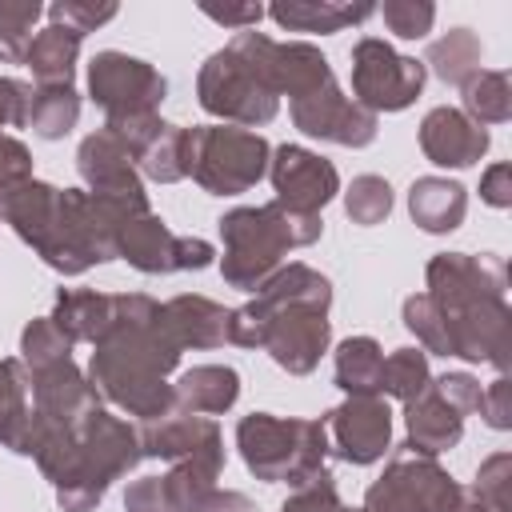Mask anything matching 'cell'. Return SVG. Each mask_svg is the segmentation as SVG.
<instances>
[{
    "label": "cell",
    "mask_w": 512,
    "mask_h": 512,
    "mask_svg": "<svg viewBox=\"0 0 512 512\" xmlns=\"http://www.w3.org/2000/svg\"><path fill=\"white\" fill-rule=\"evenodd\" d=\"M88 92L104 108V116H140V112H160L168 96V80L148 64L128 52L104 48L88 64Z\"/></svg>",
    "instance_id": "cell-12"
},
{
    "label": "cell",
    "mask_w": 512,
    "mask_h": 512,
    "mask_svg": "<svg viewBox=\"0 0 512 512\" xmlns=\"http://www.w3.org/2000/svg\"><path fill=\"white\" fill-rule=\"evenodd\" d=\"M112 16H116V4L112 0H104V4H92V0H56L48 8V20L60 24V28H68V32H76V36L96 32Z\"/></svg>",
    "instance_id": "cell-43"
},
{
    "label": "cell",
    "mask_w": 512,
    "mask_h": 512,
    "mask_svg": "<svg viewBox=\"0 0 512 512\" xmlns=\"http://www.w3.org/2000/svg\"><path fill=\"white\" fill-rule=\"evenodd\" d=\"M480 60H484V44L472 28H452L444 32L440 40L428 44V68L444 80V84H464L472 72H480Z\"/></svg>",
    "instance_id": "cell-33"
},
{
    "label": "cell",
    "mask_w": 512,
    "mask_h": 512,
    "mask_svg": "<svg viewBox=\"0 0 512 512\" xmlns=\"http://www.w3.org/2000/svg\"><path fill=\"white\" fill-rule=\"evenodd\" d=\"M480 200L492 208H512V164H492L480 176Z\"/></svg>",
    "instance_id": "cell-50"
},
{
    "label": "cell",
    "mask_w": 512,
    "mask_h": 512,
    "mask_svg": "<svg viewBox=\"0 0 512 512\" xmlns=\"http://www.w3.org/2000/svg\"><path fill=\"white\" fill-rule=\"evenodd\" d=\"M60 360H72V340L56 328L52 316L28 320V328L20 332V364L40 372V368H52Z\"/></svg>",
    "instance_id": "cell-38"
},
{
    "label": "cell",
    "mask_w": 512,
    "mask_h": 512,
    "mask_svg": "<svg viewBox=\"0 0 512 512\" xmlns=\"http://www.w3.org/2000/svg\"><path fill=\"white\" fill-rule=\"evenodd\" d=\"M80 120V92L72 84H40L32 88V108H28V128L40 140H60L76 128Z\"/></svg>",
    "instance_id": "cell-32"
},
{
    "label": "cell",
    "mask_w": 512,
    "mask_h": 512,
    "mask_svg": "<svg viewBox=\"0 0 512 512\" xmlns=\"http://www.w3.org/2000/svg\"><path fill=\"white\" fill-rule=\"evenodd\" d=\"M448 512H492V508H488V504H480L468 488H460V496L452 500V508H448Z\"/></svg>",
    "instance_id": "cell-52"
},
{
    "label": "cell",
    "mask_w": 512,
    "mask_h": 512,
    "mask_svg": "<svg viewBox=\"0 0 512 512\" xmlns=\"http://www.w3.org/2000/svg\"><path fill=\"white\" fill-rule=\"evenodd\" d=\"M76 168H80V176H84V184H88L92 196L116 200V204H148V192L140 184V172H136L132 152L108 128H96L92 136L80 140Z\"/></svg>",
    "instance_id": "cell-17"
},
{
    "label": "cell",
    "mask_w": 512,
    "mask_h": 512,
    "mask_svg": "<svg viewBox=\"0 0 512 512\" xmlns=\"http://www.w3.org/2000/svg\"><path fill=\"white\" fill-rule=\"evenodd\" d=\"M80 40L76 32L60 28V24H48L32 36L28 44V56L24 64L32 68V76L40 84H72V72H76V56H80Z\"/></svg>",
    "instance_id": "cell-29"
},
{
    "label": "cell",
    "mask_w": 512,
    "mask_h": 512,
    "mask_svg": "<svg viewBox=\"0 0 512 512\" xmlns=\"http://www.w3.org/2000/svg\"><path fill=\"white\" fill-rule=\"evenodd\" d=\"M32 180V152L16 136H0V196Z\"/></svg>",
    "instance_id": "cell-45"
},
{
    "label": "cell",
    "mask_w": 512,
    "mask_h": 512,
    "mask_svg": "<svg viewBox=\"0 0 512 512\" xmlns=\"http://www.w3.org/2000/svg\"><path fill=\"white\" fill-rule=\"evenodd\" d=\"M272 36L264 32H236L220 52H212L196 76L200 108L232 120L236 128L268 124L280 112V96L272 84Z\"/></svg>",
    "instance_id": "cell-4"
},
{
    "label": "cell",
    "mask_w": 512,
    "mask_h": 512,
    "mask_svg": "<svg viewBox=\"0 0 512 512\" xmlns=\"http://www.w3.org/2000/svg\"><path fill=\"white\" fill-rule=\"evenodd\" d=\"M408 212L432 236L452 232V228H460V220L468 212V188L448 176H420L408 188Z\"/></svg>",
    "instance_id": "cell-27"
},
{
    "label": "cell",
    "mask_w": 512,
    "mask_h": 512,
    "mask_svg": "<svg viewBox=\"0 0 512 512\" xmlns=\"http://www.w3.org/2000/svg\"><path fill=\"white\" fill-rule=\"evenodd\" d=\"M456 496L460 484L436 464V456H420L400 444L384 476L368 484L364 512H448Z\"/></svg>",
    "instance_id": "cell-9"
},
{
    "label": "cell",
    "mask_w": 512,
    "mask_h": 512,
    "mask_svg": "<svg viewBox=\"0 0 512 512\" xmlns=\"http://www.w3.org/2000/svg\"><path fill=\"white\" fill-rule=\"evenodd\" d=\"M160 316L172 332V340L184 348H220L228 344V308L208 300V296H172L168 304H160Z\"/></svg>",
    "instance_id": "cell-22"
},
{
    "label": "cell",
    "mask_w": 512,
    "mask_h": 512,
    "mask_svg": "<svg viewBox=\"0 0 512 512\" xmlns=\"http://www.w3.org/2000/svg\"><path fill=\"white\" fill-rule=\"evenodd\" d=\"M444 316H448L452 356L472 364H492L496 372L512 364V316L504 300H488V304L444 312Z\"/></svg>",
    "instance_id": "cell-18"
},
{
    "label": "cell",
    "mask_w": 512,
    "mask_h": 512,
    "mask_svg": "<svg viewBox=\"0 0 512 512\" xmlns=\"http://www.w3.org/2000/svg\"><path fill=\"white\" fill-rule=\"evenodd\" d=\"M380 16H384L388 32H396L400 40H420V36H428V28L436 20V4H428V0H384Z\"/></svg>",
    "instance_id": "cell-42"
},
{
    "label": "cell",
    "mask_w": 512,
    "mask_h": 512,
    "mask_svg": "<svg viewBox=\"0 0 512 512\" xmlns=\"http://www.w3.org/2000/svg\"><path fill=\"white\" fill-rule=\"evenodd\" d=\"M464 116H472L476 124H504L512 120V84H508V72L500 68H480L472 72L464 84Z\"/></svg>",
    "instance_id": "cell-34"
},
{
    "label": "cell",
    "mask_w": 512,
    "mask_h": 512,
    "mask_svg": "<svg viewBox=\"0 0 512 512\" xmlns=\"http://www.w3.org/2000/svg\"><path fill=\"white\" fill-rule=\"evenodd\" d=\"M424 280H428V296L444 312H460V308H476V304H488V300H504L508 268L492 252H484V256L440 252V256L428 260Z\"/></svg>",
    "instance_id": "cell-13"
},
{
    "label": "cell",
    "mask_w": 512,
    "mask_h": 512,
    "mask_svg": "<svg viewBox=\"0 0 512 512\" xmlns=\"http://www.w3.org/2000/svg\"><path fill=\"white\" fill-rule=\"evenodd\" d=\"M0 100L8 112V128H28V108H32V84L16 76H0Z\"/></svg>",
    "instance_id": "cell-49"
},
{
    "label": "cell",
    "mask_w": 512,
    "mask_h": 512,
    "mask_svg": "<svg viewBox=\"0 0 512 512\" xmlns=\"http://www.w3.org/2000/svg\"><path fill=\"white\" fill-rule=\"evenodd\" d=\"M404 328L416 332V340L424 344V352H436V356H452V340H448V316L444 308L428 296V292H416L404 300Z\"/></svg>",
    "instance_id": "cell-39"
},
{
    "label": "cell",
    "mask_w": 512,
    "mask_h": 512,
    "mask_svg": "<svg viewBox=\"0 0 512 512\" xmlns=\"http://www.w3.org/2000/svg\"><path fill=\"white\" fill-rule=\"evenodd\" d=\"M432 388H436V392H440V400H444V404H452L460 416L476 412V408H480V396H484L480 380H476V376H468V372H444L440 380H432Z\"/></svg>",
    "instance_id": "cell-46"
},
{
    "label": "cell",
    "mask_w": 512,
    "mask_h": 512,
    "mask_svg": "<svg viewBox=\"0 0 512 512\" xmlns=\"http://www.w3.org/2000/svg\"><path fill=\"white\" fill-rule=\"evenodd\" d=\"M92 348L88 380L104 400L128 416H140L144 424L176 412V396L164 376L180 364V344L172 340L152 296L116 292V320Z\"/></svg>",
    "instance_id": "cell-2"
},
{
    "label": "cell",
    "mask_w": 512,
    "mask_h": 512,
    "mask_svg": "<svg viewBox=\"0 0 512 512\" xmlns=\"http://www.w3.org/2000/svg\"><path fill=\"white\" fill-rule=\"evenodd\" d=\"M348 512H364V508H348Z\"/></svg>",
    "instance_id": "cell-54"
},
{
    "label": "cell",
    "mask_w": 512,
    "mask_h": 512,
    "mask_svg": "<svg viewBox=\"0 0 512 512\" xmlns=\"http://www.w3.org/2000/svg\"><path fill=\"white\" fill-rule=\"evenodd\" d=\"M508 484H512V456H508V452H492V456L476 468V484H472L468 492H472L480 504H488L492 512H512Z\"/></svg>",
    "instance_id": "cell-41"
},
{
    "label": "cell",
    "mask_w": 512,
    "mask_h": 512,
    "mask_svg": "<svg viewBox=\"0 0 512 512\" xmlns=\"http://www.w3.org/2000/svg\"><path fill=\"white\" fill-rule=\"evenodd\" d=\"M116 256H124L144 276H168V272H200L212 264L216 248L200 236H176L152 208L124 216L116 224Z\"/></svg>",
    "instance_id": "cell-10"
},
{
    "label": "cell",
    "mask_w": 512,
    "mask_h": 512,
    "mask_svg": "<svg viewBox=\"0 0 512 512\" xmlns=\"http://www.w3.org/2000/svg\"><path fill=\"white\" fill-rule=\"evenodd\" d=\"M268 176H272V188H276V200L292 212H308V216H320V208L340 192V172L300 148V144H280L272 156H268Z\"/></svg>",
    "instance_id": "cell-16"
},
{
    "label": "cell",
    "mask_w": 512,
    "mask_h": 512,
    "mask_svg": "<svg viewBox=\"0 0 512 512\" xmlns=\"http://www.w3.org/2000/svg\"><path fill=\"white\" fill-rule=\"evenodd\" d=\"M224 448L220 424L212 416H192V412H168L160 420H148L140 428V452L156 460H188L200 452Z\"/></svg>",
    "instance_id": "cell-21"
},
{
    "label": "cell",
    "mask_w": 512,
    "mask_h": 512,
    "mask_svg": "<svg viewBox=\"0 0 512 512\" xmlns=\"http://www.w3.org/2000/svg\"><path fill=\"white\" fill-rule=\"evenodd\" d=\"M140 460H144L140 432L128 420L96 408L76 428V464H72L68 480L56 484V504L64 512H92L104 500L108 484L120 480L124 472H132Z\"/></svg>",
    "instance_id": "cell-7"
},
{
    "label": "cell",
    "mask_w": 512,
    "mask_h": 512,
    "mask_svg": "<svg viewBox=\"0 0 512 512\" xmlns=\"http://www.w3.org/2000/svg\"><path fill=\"white\" fill-rule=\"evenodd\" d=\"M44 16L40 0H0V64H24L32 24Z\"/></svg>",
    "instance_id": "cell-37"
},
{
    "label": "cell",
    "mask_w": 512,
    "mask_h": 512,
    "mask_svg": "<svg viewBox=\"0 0 512 512\" xmlns=\"http://www.w3.org/2000/svg\"><path fill=\"white\" fill-rule=\"evenodd\" d=\"M280 28L288 32H340L348 24H360L376 12V4H344V0H280L264 8Z\"/></svg>",
    "instance_id": "cell-28"
},
{
    "label": "cell",
    "mask_w": 512,
    "mask_h": 512,
    "mask_svg": "<svg viewBox=\"0 0 512 512\" xmlns=\"http://www.w3.org/2000/svg\"><path fill=\"white\" fill-rule=\"evenodd\" d=\"M324 420L328 452L344 464H376L392 448V408L384 396H348Z\"/></svg>",
    "instance_id": "cell-14"
},
{
    "label": "cell",
    "mask_w": 512,
    "mask_h": 512,
    "mask_svg": "<svg viewBox=\"0 0 512 512\" xmlns=\"http://www.w3.org/2000/svg\"><path fill=\"white\" fill-rule=\"evenodd\" d=\"M428 388H432V372H428V352L424 348H396L392 356H384L380 392H388L392 400L408 404Z\"/></svg>",
    "instance_id": "cell-35"
},
{
    "label": "cell",
    "mask_w": 512,
    "mask_h": 512,
    "mask_svg": "<svg viewBox=\"0 0 512 512\" xmlns=\"http://www.w3.org/2000/svg\"><path fill=\"white\" fill-rule=\"evenodd\" d=\"M404 428H408V440H404V444H408L412 452H420V456H440V452H448V448L460 444V436H464V416H460L452 404H444L436 388H428V392H420L416 400L404 404Z\"/></svg>",
    "instance_id": "cell-23"
},
{
    "label": "cell",
    "mask_w": 512,
    "mask_h": 512,
    "mask_svg": "<svg viewBox=\"0 0 512 512\" xmlns=\"http://www.w3.org/2000/svg\"><path fill=\"white\" fill-rule=\"evenodd\" d=\"M424 88V64L400 56L388 40L364 36L352 48V96L364 112H400Z\"/></svg>",
    "instance_id": "cell-11"
},
{
    "label": "cell",
    "mask_w": 512,
    "mask_h": 512,
    "mask_svg": "<svg viewBox=\"0 0 512 512\" xmlns=\"http://www.w3.org/2000/svg\"><path fill=\"white\" fill-rule=\"evenodd\" d=\"M236 448L248 472L264 484L304 488L328 472L324 468L328 460L324 420H284L272 412H252L236 424Z\"/></svg>",
    "instance_id": "cell-6"
},
{
    "label": "cell",
    "mask_w": 512,
    "mask_h": 512,
    "mask_svg": "<svg viewBox=\"0 0 512 512\" xmlns=\"http://www.w3.org/2000/svg\"><path fill=\"white\" fill-rule=\"evenodd\" d=\"M480 416H484V424L488 428H496V432H504V428H512V384L504 380V376H496L488 388H484V396H480V408H476Z\"/></svg>",
    "instance_id": "cell-47"
},
{
    "label": "cell",
    "mask_w": 512,
    "mask_h": 512,
    "mask_svg": "<svg viewBox=\"0 0 512 512\" xmlns=\"http://www.w3.org/2000/svg\"><path fill=\"white\" fill-rule=\"evenodd\" d=\"M28 392L32 380L20 360H0V448L24 452V432H28Z\"/></svg>",
    "instance_id": "cell-31"
},
{
    "label": "cell",
    "mask_w": 512,
    "mask_h": 512,
    "mask_svg": "<svg viewBox=\"0 0 512 512\" xmlns=\"http://www.w3.org/2000/svg\"><path fill=\"white\" fill-rule=\"evenodd\" d=\"M420 148L440 168H472L488 152V128L460 108L440 104L420 120Z\"/></svg>",
    "instance_id": "cell-20"
},
{
    "label": "cell",
    "mask_w": 512,
    "mask_h": 512,
    "mask_svg": "<svg viewBox=\"0 0 512 512\" xmlns=\"http://www.w3.org/2000/svg\"><path fill=\"white\" fill-rule=\"evenodd\" d=\"M96 408H100V392L72 360L32 372V412L36 416L64 424V428H80L84 416H92Z\"/></svg>",
    "instance_id": "cell-19"
},
{
    "label": "cell",
    "mask_w": 512,
    "mask_h": 512,
    "mask_svg": "<svg viewBox=\"0 0 512 512\" xmlns=\"http://www.w3.org/2000/svg\"><path fill=\"white\" fill-rule=\"evenodd\" d=\"M124 512H168L164 508V492H160V476L132 480L128 492H124Z\"/></svg>",
    "instance_id": "cell-51"
},
{
    "label": "cell",
    "mask_w": 512,
    "mask_h": 512,
    "mask_svg": "<svg viewBox=\"0 0 512 512\" xmlns=\"http://www.w3.org/2000/svg\"><path fill=\"white\" fill-rule=\"evenodd\" d=\"M200 12L208 20H216V24H224V28H236V32H248V28H256L264 20V4H208L204 0Z\"/></svg>",
    "instance_id": "cell-48"
},
{
    "label": "cell",
    "mask_w": 512,
    "mask_h": 512,
    "mask_svg": "<svg viewBox=\"0 0 512 512\" xmlns=\"http://www.w3.org/2000/svg\"><path fill=\"white\" fill-rule=\"evenodd\" d=\"M280 512H348V508H344V500H340V492H336V484H332V472H324V476H316L312 484L296 488V492L280 504Z\"/></svg>",
    "instance_id": "cell-44"
},
{
    "label": "cell",
    "mask_w": 512,
    "mask_h": 512,
    "mask_svg": "<svg viewBox=\"0 0 512 512\" xmlns=\"http://www.w3.org/2000/svg\"><path fill=\"white\" fill-rule=\"evenodd\" d=\"M0 128H8V112H4V100H0Z\"/></svg>",
    "instance_id": "cell-53"
},
{
    "label": "cell",
    "mask_w": 512,
    "mask_h": 512,
    "mask_svg": "<svg viewBox=\"0 0 512 512\" xmlns=\"http://www.w3.org/2000/svg\"><path fill=\"white\" fill-rule=\"evenodd\" d=\"M172 396H176V412L220 416L240 396V372L228 364H196L172 384Z\"/></svg>",
    "instance_id": "cell-25"
},
{
    "label": "cell",
    "mask_w": 512,
    "mask_h": 512,
    "mask_svg": "<svg viewBox=\"0 0 512 512\" xmlns=\"http://www.w3.org/2000/svg\"><path fill=\"white\" fill-rule=\"evenodd\" d=\"M344 212H348L352 224H364V228L380 224L392 212V188H388V180L384 176H372V172L356 176L348 184V192H344Z\"/></svg>",
    "instance_id": "cell-40"
},
{
    "label": "cell",
    "mask_w": 512,
    "mask_h": 512,
    "mask_svg": "<svg viewBox=\"0 0 512 512\" xmlns=\"http://www.w3.org/2000/svg\"><path fill=\"white\" fill-rule=\"evenodd\" d=\"M136 212H148V204H116L92 192L52 188L36 176L0 196V220L60 276L116 260V224Z\"/></svg>",
    "instance_id": "cell-1"
},
{
    "label": "cell",
    "mask_w": 512,
    "mask_h": 512,
    "mask_svg": "<svg viewBox=\"0 0 512 512\" xmlns=\"http://www.w3.org/2000/svg\"><path fill=\"white\" fill-rule=\"evenodd\" d=\"M140 172L148 180H160V184H176L188 176V128L180 124H164V132L140 152Z\"/></svg>",
    "instance_id": "cell-36"
},
{
    "label": "cell",
    "mask_w": 512,
    "mask_h": 512,
    "mask_svg": "<svg viewBox=\"0 0 512 512\" xmlns=\"http://www.w3.org/2000/svg\"><path fill=\"white\" fill-rule=\"evenodd\" d=\"M268 140L236 124L188 128V176L212 196H240L268 172Z\"/></svg>",
    "instance_id": "cell-8"
},
{
    "label": "cell",
    "mask_w": 512,
    "mask_h": 512,
    "mask_svg": "<svg viewBox=\"0 0 512 512\" xmlns=\"http://www.w3.org/2000/svg\"><path fill=\"white\" fill-rule=\"evenodd\" d=\"M328 340H332L328 308L316 304L268 308L260 300H248L240 308H228V344L264 348L288 376H308L328 352Z\"/></svg>",
    "instance_id": "cell-5"
},
{
    "label": "cell",
    "mask_w": 512,
    "mask_h": 512,
    "mask_svg": "<svg viewBox=\"0 0 512 512\" xmlns=\"http://www.w3.org/2000/svg\"><path fill=\"white\" fill-rule=\"evenodd\" d=\"M56 328L72 344H100L116 320V292H96V288H64L52 308Z\"/></svg>",
    "instance_id": "cell-24"
},
{
    "label": "cell",
    "mask_w": 512,
    "mask_h": 512,
    "mask_svg": "<svg viewBox=\"0 0 512 512\" xmlns=\"http://www.w3.org/2000/svg\"><path fill=\"white\" fill-rule=\"evenodd\" d=\"M224 256L220 276L224 284L240 292H256L272 272L284 268V256L292 248H308L320 240L324 220L308 212H292L280 200L256 204V208H232L216 220Z\"/></svg>",
    "instance_id": "cell-3"
},
{
    "label": "cell",
    "mask_w": 512,
    "mask_h": 512,
    "mask_svg": "<svg viewBox=\"0 0 512 512\" xmlns=\"http://www.w3.org/2000/svg\"><path fill=\"white\" fill-rule=\"evenodd\" d=\"M288 108H292V124L304 136L332 140L344 148H364L376 140V116L364 112L356 100H348L336 80L320 84L316 92H308L300 100H288Z\"/></svg>",
    "instance_id": "cell-15"
},
{
    "label": "cell",
    "mask_w": 512,
    "mask_h": 512,
    "mask_svg": "<svg viewBox=\"0 0 512 512\" xmlns=\"http://www.w3.org/2000/svg\"><path fill=\"white\" fill-rule=\"evenodd\" d=\"M384 352L372 336H348L336 348V388L348 396H380Z\"/></svg>",
    "instance_id": "cell-30"
},
{
    "label": "cell",
    "mask_w": 512,
    "mask_h": 512,
    "mask_svg": "<svg viewBox=\"0 0 512 512\" xmlns=\"http://www.w3.org/2000/svg\"><path fill=\"white\" fill-rule=\"evenodd\" d=\"M272 84H276V96H288V100H300L308 92H316L320 84L332 80V68L324 60L320 48L304 44V40H272Z\"/></svg>",
    "instance_id": "cell-26"
}]
</instances>
